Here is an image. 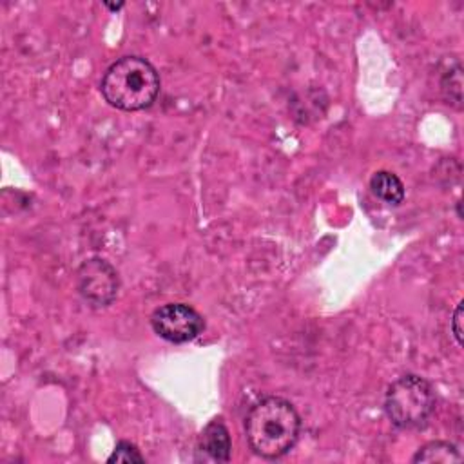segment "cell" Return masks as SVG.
Listing matches in <instances>:
<instances>
[{"label":"cell","mask_w":464,"mask_h":464,"mask_svg":"<svg viewBox=\"0 0 464 464\" xmlns=\"http://www.w3.org/2000/svg\"><path fill=\"white\" fill-rule=\"evenodd\" d=\"M243 428L250 450L261 459L276 460L295 446L301 415L290 401L268 395L250 406Z\"/></svg>","instance_id":"1"},{"label":"cell","mask_w":464,"mask_h":464,"mask_svg":"<svg viewBox=\"0 0 464 464\" xmlns=\"http://www.w3.org/2000/svg\"><path fill=\"white\" fill-rule=\"evenodd\" d=\"M161 89L158 69L143 56L127 54L112 62L102 76L103 100L120 111L136 112L149 109Z\"/></svg>","instance_id":"2"},{"label":"cell","mask_w":464,"mask_h":464,"mask_svg":"<svg viewBox=\"0 0 464 464\" xmlns=\"http://www.w3.org/2000/svg\"><path fill=\"white\" fill-rule=\"evenodd\" d=\"M435 392L431 384L415 373L395 379L384 393V413L399 430H417L435 411Z\"/></svg>","instance_id":"3"},{"label":"cell","mask_w":464,"mask_h":464,"mask_svg":"<svg viewBox=\"0 0 464 464\" xmlns=\"http://www.w3.org/2000/svg\"><path fill=\"white\" fill-rule=\"evenodd\" d=\"M76 290L91 308H107L120 292L118 272L109 261L89 257L76 270Z\"/></svg>","instance_id":"4"},{"label":"cell","mask_w":464,"mask_h":464,"mask_svg":"<svg viewBox=\"0 0 464 464\" xmlns=\"http://www.w3.org/2000/svg\"><path fill=\"white\" fill-rule=\"evenodd\" d=\"M150 326L163 341L183 344L194 341L205 330V319L190 304L167 303L152 312Z\"/></svg>","instance_id":"5"},{"label":"cell","mask_w":464,"mask_h":464,"mask_svg":"<svg viewBox=\"0 0 464 464\" xmlns=\"http://www.w3.org/2000/svg\"><path fill=\"white\" fill-rule=\"evenodd\" d=\"M198 460L228 462L232 453V440L227 426L221 419H212L201 431L198 446Z\"/></svg>","instance_id":"6"},{"label":"cell","mask_w":464,"mask_h":464,"mask_svg":"<svg viewBox=\"0 0 464 464\" xmlns=\"http://www.w3.org/2000/svg\"><path fill=\"white\" fill-rule=\"evenodd\" d=\"M370 188L373 196L388 205H401L406 194L401 178L390 170L373 172L370 178Z\"/></svg>","instance_id":"7"},{"label":"cell","mask_w":464,"mask_h":464,"mask_svg":"<svg viewBox=\"0 0 464 464\" xmlns=\"http://www.w3.org/2000/svg\"><path fill=\"white\" fill-rule=\"evenodd\" d=\"M411 460L413 462H430V464H433V462L453 464V462H460L462 455L453 442L431 440V442H426L424 446H420Z\"/></svg>","instance_id":"8"},{"label":"cell","mask_w":464,"mask_h":464,"mask_svg":"<svg viewBox=\"0 0 464 464\" xmlns=\"http://www.w3.org/2000/svg\"><path fill=\"white\" fill-rule=\"evenodd\" d=\"M109 464H114V462H123V464H132V462H145V457L141 455V451L136 448V444L129 442V440H120L112 453L109 455L107 459Z\"/></svg>","instance_id":"9"},{"label":"cell","mask_w":464,"mask_h":464,"mask_svg":"<svg viewBox=\"0 0 464 464\" xmlns=\"http://www.w3.org/2000/svg\"><path fill=\"white\" fill-rule=\"evenodd\" d=\"M450 328L453 334V339L459 346H462V303L457 304V308L453 310L451 321H450Z\"/></svg>","instance_id":"10"},{"label":"cell","mask_w":464,"mask_h":464,"mask_svg":"<svg viewBox=\"0 0 464 464\" xmlns=\"http://www.w3.org/2000/svg\"><path fill=\"white\" fill-rule=\"evenodd\" d=\"M105 7L111 9V11H120L123 7V2H120V4H105Z\"/></svg>","instance_id":"11"}]
</instances>
